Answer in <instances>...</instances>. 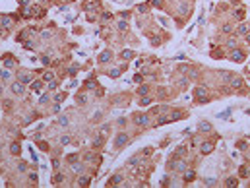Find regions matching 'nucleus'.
Listing matches in <instances>:
<instances>
[{
	"label": "nucleus",
	"mask_w": 250,
	"mask_h": 188,
	"mask_svg": "<svg viewBox=\"0 0 250 188\" xmlns=\"http://www.w3.org/2000/svg\"><path fill=\"white\" fill-rule=\"evenodd\" d=\"M60 167V161L58 159H52V169H58Z\"/></svg>",
	"instance_id": "nucleus-47"
},
{
	"label": "nucleus",
	"mask_w": 250,
	"mask_h": 188,
	"mask_svg": "<svg viewBox=\"0 0 250 188\" xmlns=\"http://www.w3.org/2000/svg\"><path fill=\"white\" fill-rule=\"evenodd\" d=\"M235 16H236V19H242V18H244V10H236Z\"/></svg>",
	"instance_id": "nucleus-43"
},
{
	"label": "nucleus",
	"mask_w": 250,
	"mask_h": 188,
	"mask_svg": "<svg viewBox=\"0 0 250 188\" xmlns=\"http://www.w3.org/2000/svg\"><path fill=\"white\" fill-rule=\"evenodd\" d=\"M2 64H4V68H14V64H16V58H14V54H4L2 56Z\"/></svg>",
	"instance_id": "nucleus-4"
},
{
	"label": "nucleus",
	"mask_w": 250,
	"mask_h": 188,
	"mask_svg": "<svg viewBox=\"0 0 250 188\" xmlns=\"http://www.w3.org/2000/svg\"><path fill=\"white\" fill-rule=\"evenodd\" d=\"M76 101H78L80 105H85V103H87V95H85V93H78V95H76Z\"/></svg>",
	"instance_id": "nucleus-21"
},
{
	"label": "nucleus",
	"mask_w": 250,
	"mask_h": 188,
	"mask_svg": "<svg viewBox=\"0 0 250 188\" xmlns=\"http://www.w3.org/2000/svg\"><path fill=\"white\" fill-rule=\"evenodd\" d=\"M239 173H241V177H244V179H248V177H250L248 167H241V171H239Z\"/></svg>",
	"instance_id": "nucleus-33"
},
{
	"label": "nucleus",
	"mask_w": 250,
	"mask_h": 188,
	"mask_svg": "<svg viewBox=\"0 0 250 188\" xmlns=\"http://www.w3.org/2000/svg\"><path fill=\"white\" fill-rule=\"evenodd\" d=\"M12 24H14V18H10V16H0V25H2V29H10Z\"/></svg>",
	"instance_id": "nucleus-7"
},
{
	"label": "nucleus",
	"mask_w": 250,
	"mask_h": 188,
	"mask_svg": "<svg viewBox=\"0 0 250 188\" xmlns=\"http://www.w3.org/2000/svg\"><path fill=\"white\" fill-rule=\"evenodd\" d=\"M56 122H58V126H68L70 124V120H68V117H66V114H62V117H58V120H56Z\"/></svg>",
	"instance_id": "nucleus-20"
},
{
	"label": "nucleus",
	"mask_w": 250,
	"mask_h": 188,
	"mask_svg": "<svg viewBox=\"0 0 250 188\" xmlns=\"http://www.w3.org/2000/svg\"><path fill=\"white\" fill-rule=\"evenodd\" d=\"M167 122H171V117H159L157 118V126H163V124H167Z\"/></svg>",
	"instance_id": "nucleus-24"
},
{
	"label": "nucleus",
	"mask_w": 250,
	"mask_h": 188,
	"mask_svg": "<svg viewBox=\"0 0 250 188\" xmlns=\"http://www.w3.org/2000/svg\"><path fill=\"white\" fill-rule=\"evenodd\" d=\"M126 122H128V120H126V118H118V122H116V124H118V126H124Z\"/></svg>",
	"instance_id": "nucleus-49"
},
{
	"label": "nucleus",
	"mask_w": 250,
	"mask_h": 188,
	"mask_svg": "<svg viewBox=\"0 0 250 188\" xmlns=\"http://www.w3.org/2000/svg\"><path fill=\"white\" fill-rule=\"evenodd\" d=\"M227 45H229V47H235V45H236V41H235V39H229V43H227Z\"/></svg>",
	"instance_id": "nucleus-56"
},
{
	"label": "nucleus",
	"mask_w": 250,
	"mask_h": 188,
	"mask_svg": "<svg viewBox=\"0 0 250 188\" xmlns=\"http://www.w3.org/2000/svg\"><path fill=\"white\" fill-rule=\"evenodd\" d=\"M213 142H204V144H202V146H200V151H202V153H204V155H209V153H211L213 151Z\"/></svg>",
	"instance_id": "nucleus-8"
},
{
	"label": "nucleus",
	"mask_w": 250,
	"mask_h": 188,
	"mask_svg": "<svg viewBox=\"0 0 250 188\" xmlns=\"http://www.w3.org/2000/svg\"><path fill=\"white\" fill-rule=\"evenodd\" d=\"M51 182H52V184L64 182V174H62V173H54V174H52V179H51Z\"/></svg>",
	"instance_id": "nucleus-16"
},
{
	"label": "nucleus",
	"mask_w": 250,
	"mask_h": 188,
	"mask_svg": "<svg viewBox=\"0 0 250 188\" xmlns=\"http://www.w3.org/2000/svg\"><path fill=\"white\" fill-rule=\"evenodd\" d=\"M8 149H10V155H14V157H19V153H21V146L18 142H12Z\"/></svg>",
	"instance_id": "nucleus-6"
},
{
	"label": "nucleus",
	"mask_w": 250,
	"mask_h": 188,
	"mask_svg": "<svg viewBox=\"0 0 250 188\" xmlns=\"http://www.w3.org/2000/svg\"><path fill=\"white\" fill-rule=\"evenodd\" d=\"M148 93H149L148 85H140V87H138V95H140V97H144V95H148Z\"/></svg>",
	"instance_id": "nucleus-22"
},
{
	"label": "nucleus",
	"mask_w": 250,
	"mask_h": 188,
	"mask_svg": "<svg viewBox=\"0 0 250 188\" xmlns=\"http://www.w3.org/2000/svg\"><path fill=\"white\" fill-rule=\"evenodd\" d=\"M118 74H120V70H118V68H115V70L111 72V78H118Z\"/></svg>",
	"instance_id": "nucleus-45"
},
{
	"label": "nucleus",
	"mask_w": 250,
	"mask_h": 188,
	"mask_svg": "<svg viewBox=\"0 0 250 188\" xmlns=\"http://www.w3.org/2000/svg\"><path fill=\"white\" fill-rule=\"evenodd\" d=\"M231 58H233L235 62H242V60H244V52H242V51H235V52L231 54Z\"/></svg>",
	"instance_id": "nucleus-17"
},
{
	"label": "nucleus",
	"mask_w": 250,
	"mask_h": 188,
	"mask_svg": "<svg viewBox=\"0 0 250 188\" xmlns=\"http://www.w3.org/2000/svg\"><path fill=\"white\" fill-rule=\"evenodd\" d=\"M64 99H66V91H64V93L60 91V93L54 95V101H56V103H60V101H64Z\"/></svg>",
	"instance_id": "nucleus-32"
},
{
	"label": "nucleus",
	"mask_w": 250,
	"mask_h": 188,
	"mask_svg": "<svg viewBox=\"0 0 250 188\" xmlns=\"http://www.w3.org/2000/svg\"><path fill=\"white\" fill-rule=\"evenodd\" d=\"M0 80H2V84H4V81H10L12 80V70H10V68L0 70Z\"/></svg>",
	"instance_id": "nucleus-11"
},
{
	"label": "nucleus",
	"mask_w": 250,
	"mask_h": 188,
	"mask_svg": "<svg viewBox=\"0 0 250 188\" xmlns=\"http://www.w3.org/2000/svg\"><path fill=\"white\" fill-rule=\"evenodd\" d=\"M109 60H111V52H109V51L101 52V56H99V62H101V64H105V62H109Z\"/></svg>",
	"instance_id": "nucleus-19"
},
{
	"label": "nucleus",
	"mask_w": 250,
	"mask_h": 188,
	"mask_svg": "<svg viewBox=\"0 0 250 188\" xmlns=\"http://www.w3.org/2000/svg\"><path fill=\"white\" fill-rule=\"evenodd\" d=\"M196 97H198V101H206L208 99V87H196Z\"/></svg>",
	"instance_id": "nucleus-10"
},
{
	"label": "nucleus",
	"mask_w": 250,
	"mask_h": 188,
	"mask_svg": "<svg viewBox=\"0 0 250 188\" xmlns=\"http://www.w3.org/2000/svg\"><path fill=\"white\" fill-rule=\"evenodd\" d=\"M10 93L14 95V97H21V95H25V84H21V81H12L10 84Z\"/></svg>",
	"instance_id": "nucleus-1"
},
{
	"label": "nucleus",
	"mask_w": 250,
	"mask_h": 188,
	"mask_svg": "<svg viewBox=\"0 0 250 188\" xmlns=\"http://www.w3.org/2000/svg\"><path fill=\"white\" fill-rule=\"evenodd\" d=\"M118 29H120V31H124V29H126V24H124V21H120V24H118Z\"/></svg>",
	"instance_id": "nucleus-54"
},
{
	"label": "nucleus",
	"mask_w": 250,
	"mask_h": 188,
	"mask_svg": "<svg viewBox=\"0 0 250 188\" xmlns=\"http://www.w3.org/2000/svg\"><path fill=\"white\" fill-rule=\"evenodd\" d=\"M43 85H45V81H43V80L33 78V81L29 84V89H31L33 93H41V91H43Z\"/></svg>",
	"instance_id": "nucleus-3"
},
{
	"label": "nucleus",
	"mask_w": 250,
	"mask_h": 188,
	"mask_svg": "<svg viewBox=\"0 0 250 188\" xmlns=\"http://www.w3.org/2000/svg\"><path fill=\"white\" fill-rule=\"evenodd\" d=\"M39 146H41V149H49V144H45V142H41Z\"/></svg>",
	"instance_id": "nucleus-57"
},
{
	"label": "nucleus",
	"mask_w": 250,
	"mask_h": 188,
	"mask_svg": "<svg viewBox=\"0 0 250 188\" xmlns=\"http://www.w3.org/2000/svg\"><path fill=\"white\" fill-rule=\"evenodd\" d=\"M41 80L45 81V84H49L51 80H54V72H52V70H45V72H43V78H41Z\"/></svg>",
	"instance_id": "nucleus-13"
},
{
	"label": "nucleus",
	"mask_w": 250,
	"mask_h": 188,
	"mask_svg": "<svg viewBox=\"0 0 250 188\" xmlns=\"http://www.w3.org/2000/svg\"><path fill=\"white\" fill-rule=\"evenodd\" d=\"M27 179H29V182H33V184H37V182H39L37 173H27Z\"/></svg>",
	"instance_id": "nucleus-26"
},
{
	"label": "nucleus",
	"mask_w": 250,
	"mask_h": 188,
	"mask_svg": "<svg viewBox=\"0 0 250 188\" xmlns=\"http://www.w3.org/2000/svg\"><path fill=\"white\" fill-rule=\"evenodd\" d=\"M184 151H186V147H184V146H181L178 149H176V155H184Z\"/></svg>",
	"instance_id": "nucleus-44"
},
{
	"label": "nucleus",
	"mask_w": 250,
	"mask_h": 188,
	"mask_svg": "<svg viewBox=\"0 0 250 188\" xmlns=\"http://www.w3.org/2000/svg\"><path fill=\"white\" fill-rule=\"evenodd\" d=\"M51 35H52L51 31H43V33H41V37H43V39H49V37H51Z\"/></svg>",
	"instance_id": "nucleus-48"
},
{
	"label": "nucleus",
	"mask_w": 250,
	"mask_h": 188,
	"mask_svg": "<svg viewBox=\"0 0 250 188\" xmlns=\"http://www.w3.org/2000/svg\"><path fill=\"white\" fill-rule=\"evenodd\" d=\"M47 85H49V91H54L56 87H58V81H56V80H51Z\"/></svg>",
	"instance_id": "nucleus-31"
},
{
	"label": "nucleus",
	"mask_w": 250,
	"mask_h": 188,
	"mask_svg": "<svg viewBox=\"0 0 250 188\" xmlns=\"http://www.w3.org/2000/svg\"><path fill=\"white\" fill-rule=\"evenodd\" d=\"M18 80L21 81V84H25V85H29L33 81V74H29V72H21V74L18 76Z\"/></svg>",
	"instance_id": "nucleus-9"
},
{
	"label": "nucleus",
	"mask_w": 250,
	"mask_h": 188,
	"mask_svg": "<svg viewBox=\"0 0 250 188\" xmlns=\"http://www.w3.org/2000/svg\"><path fill=\"white\" fill-rule=\"evenodd\" d=\"M231 31H233L231 25H225V27H223V33H231Z\"/></svg>",
	"instance_id": "nucleus-51"
},
{
	"label": "nucleus",
	"mask_w": 250,
	"mask_h": 188,
	"mask_svg": "<svg viewBox=\"0 0 250 188\" xmlns=\"http://www.w3.org/2000/svg\"><path fill=\"white\" fill-rule=\"evenodd\" d=\"M78 159H80V153H72V155L66 157V161H68V163H76Z\"/></svg>",
	"instance_id": "nucleus-29"
},
{
	"label": "nucleus",
	"mask_w": 250,
	"mask_h": 188,
	"mask_svg": "<svg viewBox=\"0 0 250 188\" xmlns=\"http://www.w3.org/2000/svg\"><path fill=\"white\" fill-rule=\"evenodd\" d=\"M200 130H204V132H209V130H211V126H209L208 122H202V124H200Z\"/></svg>",
	"instance_id": "nucleus-39"
},
{
	"label": "nucleus",
	"mask_w": 250,
	"mask_h": 188,
	"mask_svg": "<svg viewBox=\"0 0 250 188\" xmlns=\"http://www.w3.org/2000/svg\"><path fill=\"white\" fill-rule=\"evenodd\" d=\"M85 161H93V153H87V155H85Z\"/></svg>",
	"instance_id": "nucleus-58"
},
{
	"label": "nucleus",
	"mask_w": 250,
	"mask_h": 188,
	"mask_svg": "<svg viewBox=\"0 0 250 188\" xmlns=\"http://www.w3.org/2000/svg\"><path fill=\"white\" fill-rule=\"evenodd\" d=\"M89 180H91L89 177L82 174V177H78V186H82V188H83V186H89Z\"/></svg>",
	"instance_id": "nucleus-18"
},
{
	"label": "nucleus",
	"mask_w": 250,
	"mask_h": 188,
	"mask_svg": "<svg viewBox=\"0 0 250 188\" xmlns=\"http://www.w3.org/2000/svg\"><path fill=\"white\" fill-rule=\"evenodd\" d=\"M236 184H239V180H236V179H227V180H225V186H227V188H235Z\"/></svg>",
	"instance_id": "nucleus-25"
},
{
	"label": "nucleus",
	"mask_w": 250,
	"mask_h": 188,
	"mask_svg": "<svg viewBox=\"0 0 250 188\" xmlns=\"http://www.w3.org/2000/svg\"><path fill=\"white\" fill-rule=\"evenodd\" d=\"M128 134H124V132H120V134H118V136H116V140H115V146L116 147H122L124 146V144H128Z\"/></svg>",
	"instance_id": "nucleus-5"
},
{
	"label": "nucleus",
	"mask_w": 250,
	"mask_h": 188,
	"mask_svg": "<svg viewBox=\"0 0 250 188\" xmlns=\"http://www.w3.org/2000/svg\"><path fill=\"white\" fill-rule=\"evenodd\" d=\"M138 161H140V155H134L132 159H128V163H126V165H128V167H134V165L138 163Z\"/></svg>",
	"instance_id": "nucleus-34"
},
{
	"label": "nucleus",
	"mask_w": 250,
	"mask_h": 188,
	"mask_svg": "<svg viewBox=\"0 0 250 188\" xmlns=\"http://www.w3.org/2000/svg\"><path fill=\"white\" fill-rule=\"evenodd\" d=\"M72 171H74L76 174H83V171H85V163H72Z\"/></svg>",
	"instance_id": "nucleus-12"
},
{
	"label": "nucleus",
	"mask_w": 250,
	"mask_h": 188,
	"mask_svg": "<svg viewBox=\"0 0 250 188\" xmlns=\"http://www.w3.org/2000/svg\"><path fill=\"white\" fill-rule=\"evenodd\" d=\"M134 80H136V81H144V76H142V74H136Z\"/></svg>",
	"instance_id": "nucleus-50"
},
{
	"label": "nucleus",
	"mask_w": 250,
	"mask_h": 188,
	"mask_svg": "<svg viewBox=\"0 0 250 188\" xmlns=\"http://www.w3.org/2000/svg\"><path fill=\"white\" fill-rule=\"evenodd\" d=\"M120 182H122V177H120V174H115V177H111V179H109V186H118Z\"/></svg>",
	"instance_id": "nucleus-15"
},
{
	"label": "nucleus",
	"mask_w": 250,
	"mask_h": 188,
	"mask_svg": "<svg viewBox=\"0 0 250 188\" xmlns=\"http://www.w3.org/2000/svg\"><path fill=\"white\" fill-rule=\"evenodd\" d=\"M93 6H97V2H95V0H87V2L83 4V8H85V10H89V8H93Z\"/></svg>",
	"instance_id": "nucleus-37"
},
{
	"label": "nucleus",
	"mask_w": 250,
	"mask_h": 188,
	"mask_svg": "<svg viewBox=\"0 0 250 188\" xmlns=\"http://www.w3.org/2000/svg\"><path fill=\"white\" fill-rule=\"evenodd\" d=\"M60 144H62V146L70 144V136H60Z\"/></svg>",
	"instance_id": "nucleus-41"
},
{
	"label": "nucleus",
	"mask_w": 250,
	"mask_h": 188,
	"mask_svg": "<svg viewBox=\"0 0 250 188\" xmlns=\"http://www.w3.org/2000/svg\"><path fill=\"white\" fill-rule=\"evenodd\" d=\"M231 87H236V89L242 87V80H241V78H233V80H231Z\"/></svg>",
	"instance_id": "nucleus-23"
},
{
	"label": "nucleus",
	"mask_w": 250,
	"mask_h": 188,
	"mask_svg": "<svg viewBox=\"0 0 250 188\" xmlns=\"http://www.w3.org/2000/svg\"><path fill=\"white\" fill-rule=\"evenodd\" d=\"M192 179H194V173H192V171H184V180H186V182L192 180Z\"/></svg>",
	"instance_id": "nucleus-38"
},
{
	"label": "nucleus",
	"mask_w": 250,
	"mask_h": 188,
	"mask_svg": "<svg viewBox=\"0 0 250 188\" xmlns=\"http://www.w3.org/2000/svg\"><path fill=\"white\" fill-rule=\"evenodd\" d=\"M41 64L43 66H49V64H51V56H49V54H43V56H41Z\"/></svg>",
	"instance_id": "nucleus-30"
},
{
	"label": "nucleus",
	"mask_w": 250,
	"mask_h": 188,
	"mask_svg": "<svg viewBox=\"0 0 250 188\" xmlns=\"http://www.w3.org/2000/svg\"><path fill=\"white\" fill-rule=\"evenodd\" d=\"M109 130H111V126H109V124H103V126H101V132H109Z\"/></svg>",
	"instance_id": "nucleus-52"
},
{
	"label": "nucleus",
	"mask_w": 250,
	"mask_h": 188,
	"mask_svg": "<svg viewBox=\"0 0 250 188\" xmlns=\"http://www.w3.org/2000/svg\"><path fill=\"white\" fill-rule=\"evenodd\" d=\"M149 122H151V117L149 114H142V113H138V114H134V124H138V126H149Z\"/></svg>",
	"instance_id": "nucleus-2"
},
{
	"label": "nucleus",
	"mask_w": 250,
	"mask_h": 188,
	"mask_svg": "<svg viewBox=\"0 0 250 188\" xmlns=\"http://www.w3.org/2000/svg\"><path fill=\"white\" fill-rule=\"evenodd\" d=\"M173 169H176L178 173H184V171L188 169V167H186V163H184V161H176V159H175V167H173Z\"/></svg>",
	"instance_id": "nucleus-14"
},
{
	"label": "nucleus",
	"mask_w": 250,
	"mask_h": 188,
	"mask_svg": "<svg viewBox=\"0 0 250 188\" xmlns=\"http://www.w3.org/2000/svg\"><path fill=\"white\" fill-rule=\"evenodd\" d=\"M132 56H134L132 51H122V58H132Z\"/></svg>",
	"instance_id": "nucleus-40"
},
{
	"label": "nucleus",
	"mask_w": 250,
	"mask_h": 188,
	"mask_svg": "<svg viewBox=\"0 0 250 188\" xmlns=\"http://www.w3.org/2000/svg\"><path fill=\"white\" fill-rule=\"evenodd\" d=\"M149 103H151V97H148V95L140 97V107H144V105H149Z\"/></svg>",
	"instance_id": "nucleus-27"
},
{
	"label": "nucleus",
	"mask_w": 250,
	"mask_h": 188,
	"mask_svg": "<svg viewBox=\"0 0 250 188\" xmlns=\"http://www.w3.org/2000/svg\"><path fill=\"white\" fill-rule=\"evenodd\" d=\"M103 142H105V140H103V136H99L97 140H93V147H101V146H103Z\"/></svg>",
	"instance_id": "nucleus-36"
},
{
	"label": "nucleus",
	"mask_w": 250,
	"mask_h": 188,
	"mask_svg": "<svg viewBox=\"0 0 250 188\" xmlns=\"http://www.w3.org/2000/svg\"><path fill=\"white\" fill-rule=\"evenodd\" d=\"M18 171L19 173H27V163H25V161H19L18 163Z\"/></svg>",
	"instance_id": "nucleus-28"
},
{
	"label": "nucleus",
	"mask_w": 250,
	"mask_h": 188,
	"mask_svg": "<svg viewBox=\"0 0 250 188\" xmlns=\"http://www.w3.org/2000/svg\"><path fill=\"white\" fill-rule=\"evenodd\" d=\"M246 41H248V43H250V33H246Z\"/></svg>",
	"instance_id": "nucleus-60"
},
{
	"label": "nucleus",
	"mask_w": 250,
	"mask_h": 188,
	"mask_svg": "<svg viewBox=\"0 0 250 188\" xmlns=\"http://www.w3.org/2000/svg\"><path fill=\"white\" fill-rule=\"evenodd\" d=\"M49 101H51V95H49V93H45L41 99H39V105H45V103H49Z\"/></svg>",
	"instance_id": "nucleus-35"
},
{
	"label": "nucleus",
	"mask_w": 250,
	"mask_h": 188,
	"mask_svg": "<svg viewBox=\"0 0 250 188\" xmlns=\"http://www.w3.org/2000/svg\"><path fill=\"white\" fill-rule=\"evenodd\" d=\"M2 91H4V84H0V97H2Z\"/></svg>",
	"instance_id": "nucleus-59"
},
{
	"label": "nucleus",
	"mask_w": 250,
	"mask_h": 188,
	"mask_svg": "<svg viewBox=\"0 0 250 188\" xmlns=\"http://www.w3.org/2000/svg\"><path fill=\"white\" fill-rule=\"evenodd\" d=\"M4 107H6V109L12 107V101H10V99H6V101H4Z\"/></svg>",
	"instance_id": "nucleus-53"
},
{
	"label": "nucleus",
	"mask_w": 250,
	"mask_h": 188,
	"mask_svg": "<svg viewBox=\"0 0 250 188\" xmlns=\"http://www.w3.org/2000/svg\"><path fill=\"white\" fill-rule=\"evenodd\" d=\"M95 85H97L95 81H93V80H89L87 84H85V87H87V89H91V87H95Z\"/></svg>",
	"instance_id": "nucleus-46"
},
{
	"label": "nucleus",
	"mask_w": 250,
	"mask_h": 188,
	"mask_svg": "<svg viewBox=\"0 0 250 188\" xmlns=\"http://www.w3.org/2000/svg\"><path fill=\"white\" fill-rule=\"evenodd\" d=\"M19 2H21V6H29L31 4V0H19Z\"/></svg>",
	"instance_id": "nucleus-55"
},
{
	"label": "nucleus",
	"mask_w": 250,
	"mask_h": 188,
	"mask_svg": "<svg viewBox=\"0 0 250 188\" xmlns=\"http://www.w3.org/2000/svg\"><path fill=\"white\" fill-rule=\"evenodd\" d=\"M239 33H242V35H246V33H248V27H246V25L242 24L241 27H239Z\"/></svg>",
	"instance_id": "nucleus-42"
}]
</instances>
